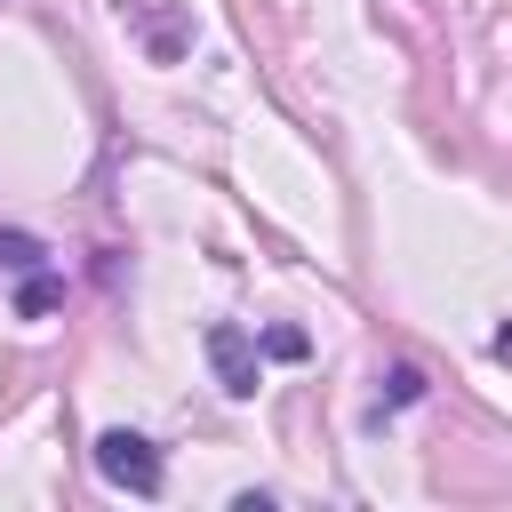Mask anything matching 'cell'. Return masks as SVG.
I'll return each instance as SVG.
<instances>
[{
    "label": "cell",
    "instance_id": "6da1fadb",
    "mask_svg": "<svg viewBox=\"0 0 512 512\" xmlns=\"http://www.w3.org/2000/svg\"><path fill=\"white\" fill-rule=\"evenodd\" d=\"M96 472H104L112 488H128V496H160V488H168L160 448H152L144 432H128V424H104V432H96Z\"/></svg>",
    "mask_w": 512,
    "mask_h": 512
},
{
    "label": "cell",
    "instance_id": "7a4b0ae2",
    "mask_svg": "<svg viewBox=\"0 0 512 512\" xmlns=\"http://www.w3.org/2000/svg\"><path fill=\"white\" fill-rule=\"evenodd\" d=\"M200 352H208V368H216V384H224L232 400H248V392H256V336H248L240 320H208Z\"/></svg>",
    "mask_w": 512,
    "mask_h": 512
},
{
    "label": "cell",
    "instance_id": "3957f363",
    "mask_svg": "<svg viewBox=\"0 0 512 512\" xmlns=\"http://www.w3.org/2000/svg\"><path fill=\"white\" fill-rule=\"evenodd\" d=\"M120 24L144 40V56H152V64H176V56H184V40H192V24H184L168 0H120Z\"/></svg>",
    "mask_w": 512,
    "mask_h": 512
},
{
    "label": "cell",
    "instance_id": "277c9868",
    "mask_svg": "<svg viewBox=\"0 0 512 512\" xmlns=\"http://www.w3.org/2000/svg\"><path fill=\"white\" fill-rule=\"evenodd\" d=\"M416 400H424V368H416V360H400V368L384 376V400L368 408V424H384L392 408H416Z\"/></svg>",
    "mask_w": 512,
    "mask_h": 512
},
{
    "label": "cell",
    "instance_id": "5b68a950",
    "mask_svg": "<svg viewBox=\"0 0 512 512\" xmlns=\"http://www.w3.org/2000/svg\"><path fill=\"white\" fill-rule=\"evenodd\" d=\"M40 256H48V248H40L32 232H0V264H8V272H40Z\"/></svg>",
    "mask_w": 512,
    "mask_h": 512
},
{
    "label": "cell",
    "instance_id": "8992f818",
    "mask_svg": "<svg viewBox=\"0 0 512 512\" xmlns=\"http://www.w3.org/2000/svg\"><path fill=\"white\" fill-rule=\"evenodd\" d=\"M264 360H304L312 344H304V328H264V344H256Z\"/></svg>",
    "mask_w": 512,
    "mask_h": 512
},
{
    "label": "cell",
    "instance_id": "52a82bcc",
    "mask_svg": "<svg viewBox=\"0 0 512 512\" xmlns=\"http://www.w3.org/2000/svg\"><path fill=\"white\" fill-rule=\"evenodd\" d=\"M48 304H56V280H48V272H32V280H24V296H16V312H24V320H40Z\"/></svg>",
    "mask_w": 512,
    "mask_h": 512
},
{
    "label": "cell",
    "instance_id": "ba28073f",
    "mask_svg": "<svg viewBox=\"0 0 512 512\" xmlns=\"http://www.w3.org/2000/svg\"><path fill=\"white\" fill-rule=\"evenodd\" d=\"M496 352H504V360H512V320H504V328H496Z\"/></svg>",
    "mask_w": 512,
    "mask_h": 512
}]
</instances>
